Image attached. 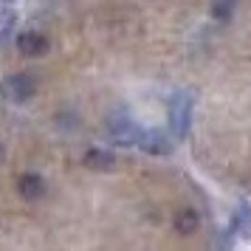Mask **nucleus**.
<instances>
[{
  "mask_svg": "<svg viewBox=\"0 0 251 251\" xmlns=\"http://www.w3.org/2000/svg\"><path fill=\"white\" fill-rule=\"evenodd\" d=\"M192 113H195V99L192 93L178 91L170 99V130L172 136L186 138L189 136V127H192Z\"/></svg>",
  "mask_w": 251,
  "mask_h": 251,
  "instance_id": "obj_1",
  "label": "nucleus"
},
{
  "mask_svg": "<svg viewBox=\"0 0 251 251\" xmlns=\"http://www.w3.org/2000/svg\"><path fill=\"white\" fill-rule=\"evenodd\" d=\"M110 136H113V141H119V144H141V136H144V127H138L130 116L125 113H116L113 119H110Z\"/></svg>",
  "mask_w": 251,
  "mask_h": 251,
  "instance_id": "obj_2",
  "label": "nucleus"
},
{
  "mask_svg": "<svg viewBox=\"0 0 251 251\" xmlns=\"http://www.w3.org/2000/svg\"><path fill=\"white\" fill-rule=\"evenodd\" d=\"M141 150H147V152H155V155H167L172 150V144L167 141V136H161L155 130H144V136H141Z\"/></svg>",
  "mask_w": 251,
  "mask_h": 251,
  "instance_id": "obj_3",
  "label": "nucleus"
},
{
  "mask_svg": "<svg viewBox=\"0 0 251 251\" xmlns=\"http://www.w3.org/2000/svg\"><path fill=\"white\" fill-rule=\"evenodd\" d=\"M14 25H17V14L9 6H0V43L9 40V34L14 31Z\"/></svg>",
  "mask_w": 251,
  "mask_h": 251,
  "instance_id": "obj_4",
  "label": "nucleus"
},
{
  "mask_svg": "<svg viewBox=\"0 0 251 251\" xmlns=\"http://www.w3.org/2000/svg\"><path fill=\"white\" fill-rule=\"evenodd\" d=\"M3 3H12V0H3Z\"/></svg>",
  "mask_w": 251,
  "mask_h": 251,
  "instance_id": "obj_5",
  "label": "nucleus"
}]
</instances>
